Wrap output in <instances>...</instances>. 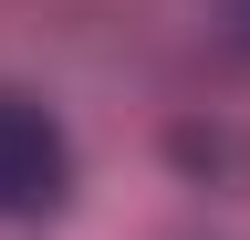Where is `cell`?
<instances>
[{
	"label": "cell",
	"instance_id": "obj_1",
	"mask_svg": "<svg viewBox=\"0 0 250 240\" xmlns=\"http://www.w3.org/2000/svg\"><path fill=\"white\" fill-rule=\"evenodd\" d=\"M62 177H73V157H62L52 115H31V105L0 94V209H11V219H42L62 198Z\"/></svg>",
	"mask_w": 250,
	"mask_h": 240
}]
</instances>
